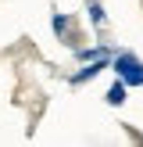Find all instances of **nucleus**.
<instances>
[{
	"label": "nucleus",
	"instance_id": "obj_1",
	"mask_svg": "<svg viewBox=\"0 0 143 147\" xmlns=\"http://www.w3.org/2000/svg\"><path fill=\"white\" fill-rule=\"evenodd\" d=\"M111 68L118 72V79L125 86H143V61L136 54H129V50H122V54L111 57Z\"/></svg>",
	"mask_w": 143,
	"mask_h": 147
},
{
	"label": "nucleus",
	"instance_id": "obj_2",
	"mask_svg": "<svg viewBox=\"0 0 143 147\" xmlns=\"http://www.w3.org/2000/svg\"><path fill=\"white\" fill-rule=\"evenodd\" d=\"M104 68H111V57H97V61H86L82 65V68H79L75 72V76H72V83H86V79H93V76H100V72H104Z\"/></svg>",
	"mask_w": 143,
	"mask_h": 147
},
{
	"label": "nucleus",
	"instance_id": "obj_3",
	"mask_svg": "<svg viewBox=\"0 0 143 147\" xmlns=\"http://www.w3.org/2000/svg\"><path fill=\"white\" fill-rule=\"evenodd\" d=\"M75 54H79V61H97V57H114V50L111 47H79Z\"/></svg>",
	"mask_w": 143,
	"mask_h": 147
},
{
	"label": "nucleus",
	"instance_id": "obj_4",
	"mask_svg": "<svg viewBox=\"0 0 143 147\" xmlns=\"http://www.w3.org/2000/svg\"><path fill=\"white\" fill-rule=\"evenodd\" d=\"M125 93H129V86H125V83L118 79V83H114L111 90L104 93V97H107V104H111V108H118V104H125Z\"/></svg>",
	"mask_w": 143,
	"mask_h": 147
},
{
	"label": "nucleus",
	"instance_id": "obj_5",
	"mask_svg": "<svg viewBox=\"0 0 143 147\" xmlns=\"http://www.w3.org/2000/svg\"><path fill=\"white\" fill-rule=\"evenodd\" d=\"M54 32L61 36V40H64V36H72V18H64V14H54Z\"/></svg>",
	"mask_w": 143,
	"mask_h": 147
},
{
	"label": "nucleus",
	"instance_id": "obj_6",
	"mask_svg": "<svg viewBox=\"0 0 143 147\" xmlns=\"http://www.w3.org/2000/svg\"><path fill=\"white\" fill-rule=\"evenodd\" d=\"M104 18H107V14H104V7L93 0V4H90V22H93V25H104Z\"/></svg>",
	"mask_w": 143,
	"mask_h": 147
}]
</instances>
